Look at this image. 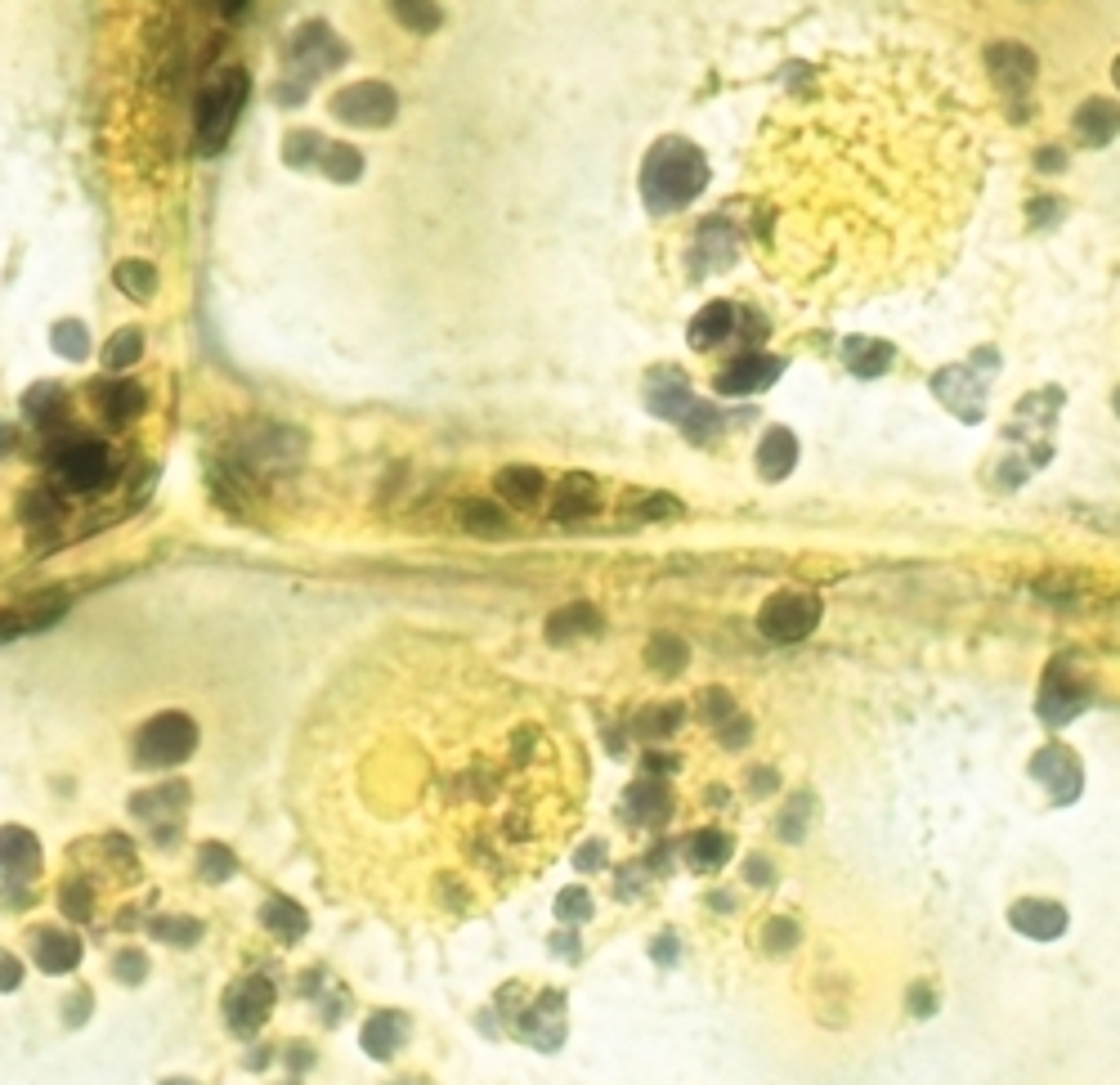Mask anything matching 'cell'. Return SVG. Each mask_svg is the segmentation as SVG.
Instances as JSON below:
<instances>
[{
    "label": "cell",
    "instance_id": "6da1fadb",
    "mask_svg": "<svg viewBox=\"0 0 1120 1085\" xmlns=\"http://www.w3.org/2000/svg\"><path fill=\"white\" fill-rule=\"evenodd\" d=\"M709 184V158L690 144V139H659L655 149L645 153L641 170V198L655 212H677L690 198H699Z\"/></svg>",
    "mask_w": 1120,
    "mask_h": 1085
},
{
    "label": "cell",
    "instance_id": "7a4b0ae2",
    "mask_svg": "<svg viewBox=\"0 0 1120 1085\" xmlns=\"http://www.w3.org/2000/svg\"><path fill=\"white\" fill-rule=\"evenodd\" d=\"M247 95H252V76L243 68H224L198 99V149L202 153H220L224 139L238 126V113H243Z\"/></svg>",
    "mask_w": 1120,
    "mask_h": 1085
},
{
    "label": "cell",
    "instance_id": "3957f363",
    "mask_svg": "<svg viewBox=\"0 0 1120 1085\" xmlns=\"http://www.w3.org/2000/svg\"><path fill=\"white\" fill-rule=\"evenodd\" d=\"M198 745V727L189 713H158L144 731H139V763L144 767H175L193 754Z\"/></svg>",
    "mask_w": 1120,
    "mask_h": 1085
},
{
    "label": "cell",
    "instance_id": "277c9868",
    "mask_svg": "<svg viewBox=\"0 0 1120 1085\" xmlns=\"http://www.w3.org/2000/svg\"><path fill=\"white\" fill-rule=\"evenodd\" d=\"M50 467L68 490L90 494L113 476V453H108L99 440H64V445H54Z\"/></svg>",
    "mask_w": 1120,
    "mask_h": 1085
},
{
    "label": "cell",
    "instance_id": "5b68a950",
    "mask_svg": "<svg viewBox=\"0 0 1120 1085\" xmlns=\"http://www.w3.org/2000/svg\"><path fill=\"white\" fill-rule=\"evenodd\" d=\"M820 624V596L816 592H775L758 615L762 637L771 641H803Z\"/></svg>",
    "mask_w": 1120,
    "mask_h": 1085
},
{
    "label": "cell",
    "instance_id": "8992f818",
    "mask_svg": "<svg viewBox=\"0 0 1120 1085\" xmlns=\"http://www.w3.org/2000/svg\"><path fill=\"white\" fill-rule=\"evenodd\" d=\"M395 108H399V99H395V90L386 81L346 85V90L332 99V113H337L346 126H368V130L395 121Z\"/></svg>",
    "mask_w": 1120,
    "mask_h": 1085
},
{
    "label": "cell",
    "instance_id": "52a82bcc",
    "mask_svg": "<svg viewBox=\"0 0 1120 1085\" xmlns=\"http://www.w3.org/2000/svg\"><path fill=\"white\" fill-rule=\"evenodd\" d=\"M932 395L955 417H963V422H982V413H986V386L972 368H941L932 377Z\"/></svg>",
    "mask_w": 1120,
    "mask_h": 1085
},
{
    "label": "cell",
    "instance_id": "ba28073f",
    "mask_svg": "<svg viewBox=\"0 0 1120 1085\" xmlns=\"http://www.w3.org/2000/svg\"><path fill=\"white\" fill-rule=\"evenodd\" d=\"M986 72H991V81L1004 90V95H1022L1026 85L1036 81V72H1040V64H1036V54L1026 50V45H1017V41H1000V45H991L986 50Z\"/></svg>",
    "mask_w": 1120,
    "mask_h": 1085
},
{
    "label": "cell",
    "instance_id": "9c48e42d",
    "mask_svg": "<svg viewBox=\"0 0 1120 1085\" xmlns=\"http://www.w3.org/2000/svg\"><path fill=\"white\" fill-rule=\"evenodd\" d=\"M1080 709H1085V686L1071 678L1067 664L1057 660L1053 669L1045 673V691H1040V718H1045L1049 727H1062V723H1071Z\"/></svg>",
    "mask_w": 1120,
    "mask_h": 1085
},
{
    "label": "cell",
    "instance_id": "30bf717a",
    "mask_svg": "<svg viewBox=\"0 0 1120 1085\" xmlns=\"http://www.w3.org/2000/svg\"><path fill=\"white\" fill-rule=\"evenodd\" d=\"M269 1005H274V987H269L264 978L238 982V987L229 991V1001H224V1018H229V1027H233L238 1036H252L256 1027L264 1022Z\"/></svg>",
    "mask_w": 1120,
    "mask_h": 1085
},
{
    "label": "cell",
    "instance_id": "8fae6325",
    "mask_svg": "<svg viewBox=\"0 0 1120 1085\" xmlns=\"http://www.w3.org/2000/svg\"><path fill=\"white\" fill-rule=\"evenodd\" d=\"M780 373H784L780 359L749 351V354H740V359H735L726 373L718 377V391H722V395H753V391H767V386H771Z\"/></svg>",
    "mask_w": 1120,
    "mask_h": 1085
},
{
    "label": "cell",
    "instance_id": "7c38bea8",
    "mask_svg": "<svg viewBox=\"0 0 1120 1085\" xmlns=\"http://www.w3.org/2000/svg\"><path fill=\"white\" fill-rule=\"evenodd\" d=\"M1008 924H1013L1017 933L1036 937V942H1049V937L1067 933V911L1057 902H1045V897H1022V902H1013V911H1008Z\"/></svg>",
    "mask_w": 1120,
    "mask_h": 1085
},
{
    "label": "cell",
    "instance_id": "4fadbf2b",
    "mask_svg": "<svg viewBox=\"0 0 1120 1085\" xmlns=\"http://www.w3.org/2000/svg\"><path fill=\"white\" fill-rule=\"evenodd\" d=\"M64 610H68L64 592L32 596V601H23V606H14V610H0V641L23 637V633H36V628H50Z\"/></svg>",
    "mask_w": 1120,
    "mask_h": 1085
},
{
    "label": "cell",
    "instance_id": "5bb4252c",
    "mask_svg": "<svg viewBox=\"0 0 1120 1085\" xmlns=\"http://www.w3.org/2000/svg\"><path fill=\"white\" fill-rule=\"evenodd\" d=\"M292 50H297V59L309 68V76L328 72V68H341V59H346V45L328 32V23H305L297 32V41H292Z\"/></svg>",
    "mask_w": 1120,
    "mask_h": 1085
},
{
    "label": "cell",
    "instance_id": "9a60e30c",
    "mask_svg": "<svg viewBox=\"0 0 1120 1085\" xmlns=\"http://www.w3.org/2000/svg\"><path fill=\"white\" fill-rule=\"evenodd\" d=\"M1076 135L1080 144H1089V149H1107L1111 139L1120 135V108L1111 104V99H1085V104L1076 108Z\"/></svg>",
    "mask_w": 1120,
    "mask_h": 1085
},
{
    "label": "cell",
    "instance_id": "2e32d148",
    "mask_svg": "<svg viewBox=\"0 0 1120 1085\" xmlns=\"http://www.w3.org/2000/svg\"><path fill=\"white\" fill-rule=\"evenodd\" d=\"M1036 777L1049 785V794L1057 798V803H1071V798L1080 794V767L1076 758H1071V749L1053 745L1045 749V754L1036 758Z\"/></svg>",
    "mask_w": 1120,
    "mask_h": 1085
},
{
    "label": "cell",
    "instance_id": "e0dca14e",
    "mask_svg": "<svg viewBox=\"0 0 1120 1085\" xmlns=\"http://www.w3.org/2000/svg\"><path fill=\"white\" fill-rule=\"evenodd\" d=\"M650 408H655L659 417H668V422H686V413L695 408V400H690V386L681 382V373L677 368H659L655 377H650Z\"/></svg>",
    "mask_w": 1120,
    "mask_h": 1085
},
{
    "label": "cell",
    "instance_id": "ac0fdd59",
    "mask_svg": "<svg viewBox=\"0 0 1120 1085\" xmlns=\"http://www.w3.org/2000/svg\"><path fill=\"white\" fill-rule=\"evenodd\" d=\"M735 328H740V309L730 306V301H713V306H704L695 314V323H690V346H699V351L722 346L726 337H735Z\"/></svg>",
    "mask_w": 1120,
    "mask_h": 1085
},
{
    "label": "cell",
    "instance_id": "d6986e66",
    "mask_svg": "<svg viewBox=\"0 0 1120 1085\" xmlns=\"http://www.w3.org/2000/svg\"><path fill=\"white\" fill-rule=\"evenodd\" d=\"M793 467H798V436L784 426H771L758 445V471L767 480H784Z\"/></svg>",
    "mask_w": 1120,
    "mask_h": 1085
},
{
    "label": "cell",
    "instance_id": "ffe728a7",
    "mask_svg": "<svg viewBox=\"0 0 1120 1085\" xmlns=\"http://www.w3.org/2000/svg\"><path fill=\"white\" fill-rule=\"evenodd\" d=\"M36 862H41V843L27 830H0V871L14 874V879H32Z\"/></svg>",
    "mask_w": 1120,
    "mask_h": 1085
},
{
    "label": "cell",
    "instance_id": "44dd1931",
    "mask_svg": "<svg viewBox=\"0 0 1120 1085\" xmlns=\"http://www.w3.org/2000/svg\"><path fill=\"white\" fill-rule=\"evenodd\" d=\"M843 363L857 377H878V373H888L892 346L888 341H878V337H847L843 341Z\"/></svg>",
    "mask_w": 1120,
    "mask_h": 1085
},
{
    "label": "cell",
    "instance_id": "7402d4cb",
    "mask_svg": "<svg viewBox=\"0 0 1120 1085\" xmlns=\"http://www.w3.org/2000/svg\"><path fill=\"white\" fill-rule=\"evenodd\" d=\"M497 494L502 498H511L516 507H534V502L547 494V480H542V471L534 467H507V471H497Z\"/></svg>",
    "mask_w": 1120,
    "mask_h": 1085
},
{
    "label": "cell",
    "instance_id": "603a6c76",
    "mask_svg": "<svg viewBox=\"0 0 1120 1085\" xmlns=\"http://www.w3.org/2000/svg\"><path fill=\"white\" fill-rule=\"evenodd\" d=\"M81 960V942L68 933H41L36 937V965L45 973H68V968Z\"/></svg>",
    "mask_w": 1120,
    "mask_h": 1085
},
{
    "label": "cell",
    "instance_id": "cb8c5ba5",
    "mask_svg": "<svg viewBox=\"0 0 1120 1085\" xmlns=\"http://www.w3.org/2000/svg\"><path fill=\"white\" fill-rule=\"evenodd\" d=\"M592 507H596V485L587 476H570L560 485L556 502H551V516L556 521H574V516H583V511H592Z\"/></svg>",
    "mask_w": 1120,
    "mask_h": 1085
},
{
    "label": "cell",
    "instance_id": "d4e9b609",
    "mask_svg": "<svg viewBox=\"0 0 1120 1085\" xmlns=\"http://www.w3.org/2000/svg\"><path fill=\"white\" fill-rule=\"evenodd\" d=\"M726 857H730V839H726V834H718V830L690 834V843H686V862L695 866V871L713 874V871H722V866H726Z\"/></svg>",
    "mask_w": 1120,
    "mask_h": 1085
},
{
    "label": "cell",
    "instance_id": "484cf974",
    "mask_svg": "<svg viewBox=\"0 0 1120 1085\" xmlns=\"http://www.w3.org/2000/svg\"><path fill=\"white\" fill-rule=\"evenodd\" d=\"M596 628H601V615H596L592 606L574 601V606L556 610V615L547 619V637L551 641H570V637H579V633H596Z\"/></svg>",
    "mask_w": 1120,
    "mask_h": 1085
},
{
    "label": "cell",
    "instance_id": "4316f807",
    "mask_svg": "<svg viewBox=\"0 0 1120 1085\" xmlns=\"http://www.w3.org/2000/svg\"><path fill=\"white\" fill-rule=\"evenodd\" d=\"M318 166H323V175H328V180L354 184V180H359V170H363V153L350 149V144H323V153H318Z\"/></svg>",
    "mask_w": 1120,
    "mask_h": 1085
},
{
    "label": "cell",
    "instance_id": "83f0119b",
    "mask_svg": "<svg viewBox=\"0 0 1120 1085\" xmlns=\"http://www.w3.org/2000/svg\"><path fill=\"white\" fill-rule=\"evenodd\" d=\"M391 5V14L408 27V32H440V23H444V14H440V5L435 0H386Z\"/></svg>",
    "mask_w": 1120,
    "mask_h": 1085
},
{
    "label": "cell",
    "instance_id": "f1b7e54d",
    "mask_svg": "<svg viewBox=\"0 0 1120 1085\" xmlns=\"http://www.w3.org/2000/svg\"><path fill=\"white\" fill-rule=\"evenodd\" d=\"M399 1041H403V1022L395 1018V1014H377V1018H368V1027H363V1045H368L372 1059H391Z\"/></svg>",
    "mask_w": 1120,
    "mask_h": 1085
},
{
    "label": "cell",
    "instance_id": "f546056e",
    "mask_svg": "<svg viewBox=\"0 0 1120 1085\" xmlns=\"http://www.w3.org/2000/svg\"><path fill=\"white\" fill-rule=\"evenodd\" d=\"M628 803H632L628 812H632L636 821H664L668 812H673V803H668V789L650 785V780H641V785L628 789Z\"/></svg>",
    "mask_w": 1120,
    "mask_h": 1085
},
{
    "label": "cell",
    "instance_id": "4dcf8cb0",
    "mask_svg": "<svg viewBox=\"0 0 1120 1085\" xmlns=\"http://www.w3.org/2000/svg\"><path fill=\"white\" fill-rule=\"evenodd\" d=\"M117 288L135 301H149L153 288H158V269H153L149 260H121V265H117Z\"/></svg>",
    "mask_w": 1120,
    "mask_h": 1085
},
{
    "label": "cell",
    "instance_id": "1f68e13d",
    "mask_svg": "<svg viewBox=\"0 0 1120 1085\" xmlns=\"http://www.w3.org/2000/svg\"><path fill=\"white\" fill-rule=\"evenodd\" d=\"M104 413L113 417V422H126V417L144 413V386H135V382H117V386H108V395H104Z\"/></svg>",
    "mask_w": 1120,
    "mask_h": 1085
},
{
    "label": "cell",
    "instance_id": "d6a6232c",
    "mask_svg": "<svg viewBox=\"0 0 1120 1085\" xmlns=\"http://www.w3.org/2000/svg\"><path fill=\"white\" fill-rule=\"evenodd\" d=\"M650 664H655L659 673H681L686 669V660H690V650H686V641L681 637H673V633H659L655 641H650Z\"/></svg>",
    "mask_w": 1120,
    "mask_h": 1085
},
{
    "label": "cell",
    "instance_id": "836d02e7",
    "mask_svg": "<svg viewBox=\"0 0 1120 1085\" xmlns=\"http://www.w3.org/2000/svg\"><path fill=\"white\" fill-rule=\"evenodd\" d=\"M264 924L274 928V933L283 937V942H292V937L305 933V916H301V906L283 902V897H274V902L264 906Z\"/></svg>",
    "mask_w": 1120,
    "mask_h": 1085
},
{
    "label": "cell",
    "instance_id": "e575fe53",
    "mask_svg": "<svg viewBox=\"0 0 1120 1085\" xmlns=\"http://www.w3.org/2000/svg\"><path fill=\"white\" fill-rule=\"evenodd\" d=\"M681 718H686V709H681V704H659V709H645L641 718H636V731L664 740V735H673L677 727H681Z\"/></svg>",
    "mask_w": 1120,
    "mask_h": 1085
},
{
    "label": "cell",
    "instance_id": "d590c367",
    "mask_svg": "<svg viewBox=\"0 0 1120 1085\" xmlns=\"http://www.w3.org/2000/svg\"><path fill=\"white\" fill-rule=\"evenodd\" d=\"M139 351H144V332H139V328H121L113 341H108L104 363H108V368H130V363L139 359Z\"/></svg>",
    "mask_w": 1120,
    "mask_h": 1085
},
{
    "label": "cell",
    "instance_id": "8d00e7d4",
    "mask_svg": "<svg viewBox=\"0 0 1120 1085\" xmlns=\"http://www.w3.org/2000/svg\"><path fill=\"white\" fill-rule=\"evenodd\" d=\"M462 525L466 530H476V534H507V516H502L493 502H466Z\"/></svg>",
    "mask_w": 1120,
    "mask_h": 1085
},
{
    "label": "cell",
    "instance_id": "74e56055",
    "mask_svg": "<svg viewBox=\"0 0 1120 1085\" xmlns=\"http://www.w3.org/2000/svg\"><path fill=\"white\" fill-rule=\"evenodd\" d=\"M807 821H812V794H798L789 808H784V817H780V826H775V830H780L784 843H798V839L807 834Z\"/></svg>",
    "mask_w": 1120,
    "mask_h": 1085
},
{
    "label": "cell",
    "instance_id": "f35d334b",
    "mask_svg": "<svg viewBox=\"0 0 1120 1085\" xmlns=\"http://www.w3.org/2000/svg\"><path fill=\"white\" fill-rule=\"evenodd\" d=\"M50 341H54V351L64 354V359H85V351H90V337H85V328L76 319L59 323V328L50 332Z\"/></svg>",
    "mask_w": 1120,
    "mask_h": 1085
},
{
    "label": "cell",
    "instance_id": "ab89813d",
    "mask_svg": "<svg viewBox=\"0 0 1120 1085\" xmlns=\"http://www.w3.org/2000/svg\"><path fill=\"white\" fill-rule=\"evenodd\" d=\"M798 937H803V933H798V924L780 916V920H767V928H762V947L771 951V956H784L789 947H798Z\"/></svg>",
    "mask_w": 1120,
    "mask_h": 1085
},
{
    "label": "cell",
    "instance_id": "60d3db41",
    "mask_svg": "<svg viewBox=\"0 0 1120 1085\" xmlns=\"http://www.w3.org/2000/svg\"><path fill=\"white\" fill-rule=\"evenodd\" d=\"M318 153H323V139H318L314 130H297V135L283 144V158L292 162V166H309Z\"/></svg>",
    "mask_w": 1120,
    "mask_h": 1085
},
{
    "label": "cell",
    "instance_id": "b9f144b4",
    "mask_svg": "<svg viewBox=\"0 0 1120 1085\" xmlns=\"http://www.w3.org/2000/svg\"><path fill=\"white\" fill-rule=\"evenodd\" d=\"M64 404V395H59V386H36L27 400H23V408L36 417V422H45V417H54V408Z\"/></svg>",
    "mask_w": 1120,
    "mask_h": 1085
},
{
    "label": "cell",
    "instance_id": "7bdbcfd3",
    "mask_svg": "<svg viewBox=\"0 0 1120 1085\" xmlns=\"http://www.w3.org/2000/svg\"><path fill=\"white\" fill-rule=\"evenodd\" d=\"M229 871H233L229 852H224L220 843H207V848H202V874H207V879H229Z\"/></svg>",
    "mask_w": 1120,
    "mask_h": 1085
},
{
    "label": "cell",
    "instance_id": "ee69618b",
    "mask_svg": "<svg viewBox=\"0 0 1120 1085\" xmlns=\"http://www.w3.org/2000/svg\"><path fill=\"white\" fill-rule=\"evenodd\" d=\"M198 933L202 924H193V920H158L153 924V937H162V942H193Z\"/></svg>",
    "mask_w": 1120,
    "mask_h": 1085
},
{
    "label": "cell",
    "instance_id": "f6af8a7d",
    "mask_svg": "<svg viewBox=\"0 0 1120 1085\" xmlns=\"http://www.w3.org/2000/svg\"><path fill=\"white\" fill-rule=\"evenodd\" d=\"M556 911H560V920H587V911H592V897L583 893V888H565V893L556 897Z\"/></svg>",
    "mask_w": 1120,
    "mask_h": 1085
},
{
    "label": "cell",
    "instance_id": "bcb514c9",
    "mask_svg": "<svg viewBox=\"0 0 1120 1085\" xmlns=\"http://www.w3.org/2000/svg\"><path fill=\"white\" fill-rule=\"evenodd\" d=\"M699 709H704V718H709V723L726 727V718L735 713V704H730L726 691H704V695H699Z\"/></svg>",
    "mask_w": 1120,
    "mask_h": 1085
},
{
    "label": "cell",
    "instance_id": "7dc6e473",
    "mask_svg": "<svg viewBox=\"0 0 1120 1085\" xmlns=\"http://www.w3.org/2000/svg\"><path fill=\"white\" fill-rule=\"evenodd\" d=\"M85 906H90V893H85V888H76V883H68V888H64V911H68L72 920H81Z\"/></svg>",
    "mask_w": 1120,
    "mask_h": 1085
},
{
    "label": "cell",
    "instance_id": "c3c4849f",
    "mask_svg": "<svg viewBox=\"0 0 1120 1085\" xmlns=\"http://www.w3.org/2000/svg\"><path fill=\"white\" fill-rule=\"evenodd\" d=\"M19 982H23V965H19L14 956H5V951H0V991H14Z\"/></svg>",
    "mask_w": 1120,
    "mask_h": 1085
},
{
    "label": "cell",
    "instance_id": "681fc988",
    "mask_svg": "<svg viewBox=\"0 0 1120 1085\" xmlns=\"http://www.w3.org/2000/svg\"><path fill=\"white\" fill-rule=\"evenodd\" d=\"M144 968H149V965H144V956H135V951H126V956L117 960V973H121L126 982H139V978H144Z\"/></svg>",
    "mask_w": 1120,
    "mask_h": 1085
},
{
    "label": "cell",
    "instance_id": "f907efd6",
    "mask_svg": "<svg viewBox=\"0 0 1120 1085\" xmlns=\"http://www.w3.org/2000/svg\"><path fill=\"white\" fill-rule=\"evenodd\" d=\"M910 1010L919 1014V1018H928V1014L937 1010V996H932V991H928V987H923V982H919V987L910 991Z\"/></svg>",
    "mask_w": 1120,
    "mask_h": 1085
},
{
    "label": "cell",
    "instance_id": "816d5d0a",
    "mask_svg": "<svg viewBox=\"0 0 1120 1085\" xmlns=\"http://www.w3.org/2000/svg\"><path fill=\"white\" fill-rule=\"evenodd\" d=\"M636 511H641L645 521H650V516H677V511H681V507H677L673 498H645L641 507H636Z\"/></svg>",
    "mask_w": 1120,
    "mask_h": 1085
},
{
    "label": "cell",
    "instance_id": "f5cc1de1",
    "mask_svg": "<svg viewBox=\"0 0 1120 1085\" xmlns=\"http://www.w3.org/2000/svg\"><path fill=\"white\" fill-rule=\"evenodd\" d=\"M749 879H753V883H771V862L753 857V862H749Z\"/></svg>",
    "mask_w": 1120,
    "mask_h": 1085
},
{
    "label": "cell",
    "instance_id": "db71d44e",
    "mask_svg": "<svg viewBox=\"0 0 1120 1085\" xmlns=\"http://www.w3.org/2000/svg\"><path fill=\"white\" fill-rule=\"evenodd\" d=\"M601 857H605V848H601V843H592L587 852H579V866H601Z\"/></svg>",
    "mask_w": 1120,
    "mask_h": 1085
},
{
    "label": "cell",
    "instance_id": "11a10c76",
    "mask_svg": "<svg viewBox=\"0 0 1120 1085\" xmlns=\"http://www.w3.org/2000/svg\"><path fill=\"white\" fill-rule=\"evenodd\" d=\"M753 789H775V772H753Z\"/></svg>",
    "mask_w": 1120,
    "mask_h": 1085
},
{
    "label": "cell",
    "instance_id": "9f6ffc18",
    "mask_svg": "<svg viewBox=\"0 0 1120 1085\" xmlns=\"http://www.w3.org/2000/svg\"><path fill=\"white\" fill-rule=\"evenodd\" d=\"M1036 162H1040V166H1045V170H1049V166H1062V153H1057V149H1045V153H1040Z\"/></svg>",
    "mask_w": 1120,
    "mask_h": 1085
},
{
    "label": "cell",
    "instance_id": "6f0895ef",
    "mask_svg": "<svg viewBox=\"0 0 1120 1085\" xmlns=\"http://www.w3.org/2000/svg\"><path fill=\"white\" fill-rule=\"evenodd\" d=\"M243 5H247V0H220V10H224V14H238Z\"/></svg>",
    "mask_w": 1120,
    "mask_h": 1085
},
{
    "label": "cell",
    "instance_id": "680465c9",
    "mask_svg": "<svg viewBox=\"0 0 1120 1085\" xmlns=\"http://www.w3.org/2000/svg\"><path fill=\"white\" fill-rule=\"evenodd\" d=\"M10 445H14V431L10 426H0V448H10Z\"/></svg>",
    "mask_w": 1120,
    "mask_h": 1085
},
{
    "label": "cell",
    "instance_id": "91938a15",
    "mask_svg": "<svg viewBox=\"0 0 1120 1085\" xmlns=\"http://www.w3.org/2000/svg\"><path fill=\"white\" fill-rule=\"evenodd\" d=\"M1111 81L1120 85V59H1116V64H1111Z\"/></svg>",
    "mask_w": 1120,
    "mask_h": 1085
},
{
    "label": "cell",
    "instance_id": "94428289",
    "mask_svg": "<svg viewBox=\"0 0 1120 1085\" xmlns=\"http://www.w3.org/2000/svg\"><path fill=\"white\" fill-rule=\"evenodd\" d=\"M1111 404H1116V413H1120V391H1116V395H1111Z\"/></svg>",
    "mask_w": 1120,
    "mask_h": 1085
},
{
    "label": "cell",
    "instance_id": "6125c7cd",
    "mask_svg": "<svg viewBox=\"0 0 1120 1085\" xmlns=\"http://www.w3.org/2000/svg\"><path fill=\"white\" fill-rule=\"evenodd\" d=\"M166 1085H184V1081H166Z\"/></svg>",
    "mask_w": 1120,
    "mask_h": 1085
}]
</instances>
